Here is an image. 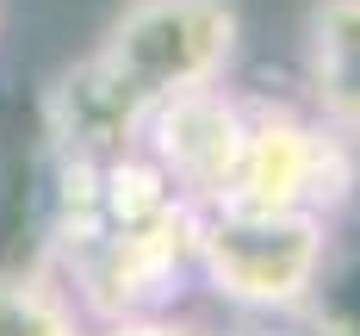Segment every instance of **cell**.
Returning <instances> with one entry per match:
<instances>
[{"label":"cell","instance_id":"obj_10","mask_svg":"<svg viewBox=\"0 0 360 336\" xmlns=\"http://www.w3.org/2000/svg\"><path fill=\"white\" fill-rule=\"evenodd\" d=\"M87 336H205V324L174 318V311H131V318H106Z\"/></svg>","mask_w":360,"mask_h":336},{"label":"cell","instance_id":"obj_7","mask_svg":"<svg viewBox=\"0 0 360 336\" xmlns=\"http://www.w3.org/2000/svg\"><path fill=\"white\" fill-rule=\"evenodd\" d=\"M311 112L360 144V0H317L304 19Z\"/></svg>","mask_w":360,"mask_h":336},{"label":"cell","instance_id":"obj_4","mask_svg":"<svg viewBox=\"0 0 360 336\" xmlns=\"http://www.w3.org/2000/svg\"><path fill=\"white\" fill-rule=\"evenodd\" d=\"M236 37L243 19L230 0H124L94 63L149 112L174 94L217 87L236 63Z\"/></svg>","mask_w":360,"mask_h":336},{"label":"cell","instance_id":"obj_2","mask_svg":"<svg viewBox=\"0 0 360 336\" xmlns=\"http://www.w3.org/2000/svg\"><path fill=\"white\" fill-rule=\"evenodd\" d=\"M335 243V218L317 212H261V206H205L193 237V274L230 311L298 318L317 293Z\"/></svg>","mask_w":360,"mask_h":336},{"label":"cell","instance_id":"obj_9","mask_svg":"<svg viewBox=\"0 0 360 336\" xmlns=\"http://www.w3.org/2000/svg\"><path fill=\"white\" fill-rule=\"evenodd\" d=\"M304 318L317 336H360V243H329V261L317 274V293L304 299Z\"/></svg>","mask_w":360,"mask_h":336},{"label":"cell","instance_id":"obj_11","mask_svg":"<svg viewBox=\"0 0 360 336\" xmlns=\"http://www.w3.org/2000/svg\"><path fill=\"white\" fill-rule=\"evenodd\" d=\"M205 336H298L286 324V318H261V311H230L217 330H205Z\"/></svg>","mask_w":360,"mask_h":336},{"label":"cell","instance_id":"obj_3","mask_svg":"<svg viewBox=\"0 0 360 336\" xmlns=\"http://www.w3.org/2000/svg\"><path fill=\"white\" fill-rule=\"evenodd\" d=\"M360 187L354 137H342L329 118L292 106V100H261L243 94V144L236 168L217 206H261V212H317L342 218Z\"/></svg>","mask_w":360,"mask_h":336},{"label":"cell","instance_id":"obj_1","mask_svg":"<svg viewBox=\"0 0 360 336\" xmlns=\"http://www.w3.org/2000/svg\"><path fill=\"white\" fill-rule=\"evenodd\" d=\"M193 237L199 206L174 193L143 149L118 162H69L50 218V274L94 324L168 311L193 274Z\"/></svg>","mask_w":360,"mask_h":336},{"label":"cell","instance_id":"obj_8","mask_svg":"<svg viewBox=\"0 0 360 336\" xmlns=\"http://www.w3.org/2000/svg\"><path fill=\"white\" fill-rule=\"evenodd\" d=\"M87 311L50 268L0 274V336H87Z\"/></svg>","mask_w":360,"mask_h":336},{"label":"cell","instance_id":"obj_5","mask_svg":"<svg viewBox=\"0 0 360 336\" xmlns=\"http://www.w3.org/2000/svg\"><path fill=\"white\" fill-rule=\"evenodd\" d=\"M236 144H243V94H230L224 81L174 94V100L149 106L143 118V156L199 212L224 199L230 168H236Z\"/></svg>","mask_w":360,"mask_h":336},{"label":"cell","instance_id":"obj_6","mask_svg":"<svg viewBox=\"0 0 360 336\" xmlns=\"http://www.w3.org/2000/svg\"><path fill=\"white\" fill-rule=\"evenodd\" d=\"M143 118L149 112L112 81L94 56L81 69L56 75L50 100H44V125H50V144L56 162H118V156H137L143 149Z\"/></svg>","mask_w":360,"mask_h":336}]
</instances>
